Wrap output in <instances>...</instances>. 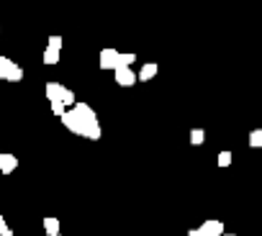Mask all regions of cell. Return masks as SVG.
Instances as JSON below:
<instances>
[{"mask_svg": "<svg viewBox=\"0 0 262 236\" xmlns=\"http://www.w3.org/2000/svg\"><path fill=\"white\" fill-rule=\"evenodd\" d=\"M113 80H116V85L118 87H134L137 82H139V77H137V72L131 69V67H123V69H116L113 72Z\"/></svg>", "mask_w": 262, "mask_h": 236, "instance_id": "3957f363", "label": "cell"}, {"mask_svg": "<svg viewBox=\"0 0 262 236\" xmlns=\"http://www.w3.org/2000/svg\"><path fill=\"white\" fill-rule=\"evenodd\" d=\"M47 46L54 49V52H62V36H57V34L49 36V39H47Z\"/></svg>", "mask_w": 262, "mask_h": 236, "instance_id": "5bb4252c", "label": "cell"}, {"mask_svg": "<svg viewBox=\"0 0 262 236\" xmlns=\"http://www.w3.org/2000/svg\"><path fill=\"white\" fill-rule=\"evenodd\" d=\"M116 59H118V52L116 49H103L100 52V69H111V72H116Z\"/></svg>", "mask_w": 262, "mask_h": 236, "instance_id": "277c9868", "label": "cell"}, {"mask_svg": "<svg viewBox=\"0 0 262 236\" xmlns=\"http://www.w3.org/2000/svg\"><path fill=\"white\" fill-rule=\"evenodd\" d=\"M62 90H64L62 82H47V85H44V92H47V100H49V103H62ZM62 105H64V103H62Z\"/></svg>", "mask_w": 262, "mask_h": 236, "instance_id": "5b68a950", "label": "cell"}, {"mask_svg": "<svg viewBox=\"0 0 262 236\" xmlns=\"http://www.w3.org/2000/svg\"><path fill=\"white\" fill-rule=\"evenodd\" d=\"M59 236H62V233H59Z\"/></svg>", "mask_w": 262, "mask_h": 236, "instance_id": "44dd1931", "label": "cell"}, {"mask_svg": "<svg viewBox=\"0 0 262 236\" xmlns=\"http://www.w3.org/2000/svg\"><path fill=\"white\" fill-rule=\"evenodd\" d=\"M134 62H137V54H134V52H118V59H116V69L131 67Z\"/></svg>", "mask_w": 262, "mask_h": 236, "instance_id": "30bf717a", "label": "cell"}, {"mask_svg": "<svg viewBox=\"0 0 262 236\" xmlns=\"http://www.w3.org/2000/svg\"><path fill=\"white\" fill-rule=\"evenodd\" d=\"M0 154H3V152H0Z\"/></svg>", "mask_w": 262, "mask_h": 236, "instance_id": "ffe728a7", "label": "cell"}, {"mask_svg": "<svg viewBox=\"0 0 262 236\" xmlns=\"http://www.w3.org/2000/svg\"><path fill=\"white\" fill-rule=\"evenodd\" d=\"M203 141H206V131H203V129H193V131H190V144H193V147H201Z\"/></svg>", "mask_w": 262, "mask_h": 236, "instance_id": "4fadbf2b", "label": "cell"}, {"mask_svg": "<svg viewBox=\"0 0 262 236\" xmlns=\"http://www.w3.org/2000/svg\"><path fill=\"white\" fill-rule=\"evenodd\" d=\"M0 80H6V82H21L24 80V69L3 54H0Z\"/></svg>", "mask_w": 262, "mask_h": 236, "instance_id": "7a4b0ae2", "label": "cell"}, {"mask_svg": "<svg viewBox=\"0 0 262 236\" xmlns=\"http://www.w3.org/2000/svg\"><path fill=\"white\" fill-rule=\"evenodd\" d=\"M216 164L224 170V167H229L231 164V152H219V159H216Z\"/></svg>", "mask_w": 262, "mask_h": 236, "instance_id": "9a60e30c", "label": "cell"}, {"mask_svg": "<svg viewBox=\"0 0 262 236\" xmlns=\"http://www.w3.org/2000/svg\"><path fill=\"white\" fill-rule=\"evenodd\" d=\"M188 236H208V233H203L201 228H190V231H188Z\"/></svg>", "mask_w": 262, "mask_h": 236, "instance_id": "ac0fdd59", "label": "cell"}, {"mask_svg": "<svg viewBox=\"0 0 262 236\" xmlns=\"http://www.w3.org/2000/svg\"><path fill=\"white\" fill-rule=\"evenodd\" d=\"M0 236H13V228L6 223V218L0 216Z\"/></svg>", "mask_w": 262, "mask_h": 236, "instance_id": "2e32d148", "label": "cell"}, {"mask_svg": "<svg viewBox=\"0 0 262 236\" xmlns=\"http://www.w3.org/2000/svg\"><path fill=\"white\" fill-rule=\"evenodd\" d=\"M18 167V159L13 154H0V175H11Z\"/></svg>", "mask_w": 262, "mask_h": 236, "instance_id": "9c48e42d", "label": "cell"}, {"mask_svg": "<svg viewBox=\"0 0 262 236\" xmlns=\"http://www.w3.org/2000/svg\"><path fill=\"white\" fill-rule=\"evenodd\" d=\"M62 126L70 134H75V136H82V139H90V141H98L100 139L98 115H95L93 105H88V103H77L75 108H70L62 115Z\"/></svg>", "mask_w": 262, "mask_h": 236, "instance_id": "6da1fadb", "label": "cell"}, {"mask_svg": "<svg viewBox=\"0 0 262 236\" xmlns=\"http://www.w3.org/2000/svg\"><path fill=\"white\" fill-rule=\"evenodd\" d=\"M224 236H236V233H224Z\"/></svg>", "mask_w": 262, "mask_h": 236, "instance_id": "d6986e66", "label": "cell"}, {"mask_svg": "<svg viewBox=\"0 0 262 236\" xmlns=\"http://www.w3.org/2000/svg\"><path fill=\"white\" fill-rule=\"evenodd\" d=\"M49 105H52V113H54V115H59V118L67 113V108H64L62 103H49Z\"/></svg>", "mask_w": 262, "mask_h": 236, "instance_id": "e0dca14e", "label": "cell"}, {"mask_svg": "<svg viewBox=\"0 0 262 236\" xmlns=\"http://www.w3.org/2000/svg\"><path fill=\"white\" fill-rule=\"evenodd\" d=\"M247 141H249V147H252V149H262V129H254V131H249Z\"/></svg>", "mask_w": 262, "mask_h": 236, "instance_id": "7c38bea8", "label": "cell"}, {"mask_svg": "<svg viewBox=\"0 0 262 236\" xmlns=\"http://www.w3.org/2000/svg\"><path fill=\"white\" fill-rule=\"evenodd\" d=\"M59 59H62V52H54V49H44V54H41V62L47 64V67H54V64H59Z\"/></svg>", "mask_w": 262, "mask_h": 236, "instance_id": "8fae6325", "label": "cell"}, {"mask_svg": "<svg viewBox=\"0 0 262 236\" xmlns=\"http://www.w3.org/2000/svg\"><path fill=\"white\" fill-rule=\"evenodd\" d=\"M41 226H44L47 236H59V233H62V223H59L57 216H47V218L41 221Z\"/></svg>", "mask_w": 262, "mask_h": 236, "instance_id": "ba28073f", "label": "cell"}, {"mask_svg": "<svg viewBox=\"0 0 262 236\" xmlns=\"http://www.w3.org/2000/svg\"><path fill=\"white\" fill-rule=\"evenodd\" d=\"M198 228H201L203 233H208V236H224V233H226V231H224V223H221V221H216V218L203 221Z\"/></svg>", "mask_w": 262, "mask_h": 236, "instance_id": "8992f818", "label": "cell"}, {"mask_svg": "<svg viewBox=\"0 0 262 236\" xmlns=\"http://www.w3.org/2000/svg\"><path fill=\"white\" fill-rule=\"evenodd\" d=\"M157 72H160V64H157V62H147V64H142V69L137 72V77H139L142 82H149V80L157 77Z\"/></svg>", "mask_w": 262, "mask_h": 236, "instance_id": "52a82bcc", "label": "cell"}]
</instances>
